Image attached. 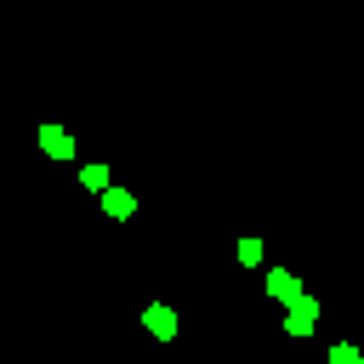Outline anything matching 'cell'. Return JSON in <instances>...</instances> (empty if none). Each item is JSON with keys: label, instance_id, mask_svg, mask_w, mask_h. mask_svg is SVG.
Returning a JSON list of instances; mask_svg holds the SVG:
<instances>
[{"label": "cell", "instance_id": "1", "mask_svg": "<svg viewBox=\"0 0 364 364\" xmlns=\"http://www.w3.org/2000/svg\"><path fill=\"white\" fill-rule=\"evenodd\" d=\"M313 313H318V307H313L307 296H296V301H290V318H284L290 336H307V330H313Z\"/></svg>", "mask_w": 364, "mask_h": 364}, {"label": "cell", "instance_id": "2", "mask_svg": "<svg viewBox=\"0 0 364 364\" xmlns=\"http://www.w3.org/2000/svg\"><path fill=\"white\" fill-rule=\"evenodd\" d=\"M267 296H279V301H296V296H301V284H296L284 267H273V273H267Z\"/></svg>", "mask_w": 364, "mask_h": 364}, {"label": "cell", "instance_id": "3", "mask_svg": "<svg viewBox=\"0 0 364 364\" xmlns=\"http://www.w3.org/2000/svg\"><path fill=\"white\" fill-rule=\"evenodd\" d=\"M142 318H148V330H154V336H165V341L176 336V313H171V307H159V301H154Z\"/></svg>", "mask_w": 364, "mask_h": 364}, {"label": "cell", "instance_id": "4", "mask_svg": "<svg viewBox=\"0 0 364 364\" xmlns=\"http://www.w3.org/2000/svg\"><path fill=\"white\" fill-rule=\"evenodd\" d=\"M40 142H46V154H57V159H68V154H74V142H68V131H63V125H46V131H40Z\"/></svg>", "mask_w": 364, "mask_h": 364}, {"label": "cell", "instance_id": "5", "mask_svg": "<svg viewBox=\"0 0 364 364\" xmlns=\"http://www.w3.org/2000/svg\"><path fill=\"white\" fill-rule=\"evenodd\" d=\"M102 205H108V216H125V210H131V193H125V188H108Z\"/></svg>", "mask_w": 364, "mask_h": 364}, {"label": "cell", "instance_id": "6", "mask_svg": "<svg viewBox=\"0 0 364 364\" xmlns=\"http://www.w3.org/2000/svg\"><path fill=\"white\" fill-rule=\"evenodd\" d=\"M80 182H85V188H108V171H102V165H85Z\"/></svg>", "mask_w": 364, "mask_h": 364}]
</instances>
